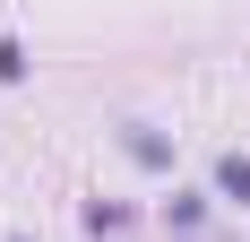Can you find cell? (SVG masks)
I'll return each mask as SVG.
<instances>
[{"label":"cell","mask_w":250,"mask_h":242,"mask_svg":"<svg viewBox=\"0 0 250 242\" xmlns=\"http://www.w3.org/2000/svg\"><path fill=\"white\" fill-rule=\"evenodd\" d=\"M225 191H233V199H250V156H225Z\"/></svg>","instance_id":"cell-1"}]
</instances>
